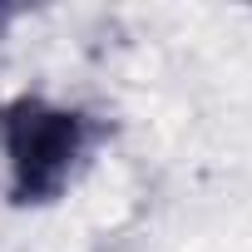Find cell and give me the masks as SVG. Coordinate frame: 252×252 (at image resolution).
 <instances>
[{
	"mask_svg": "<svg viewBox=\"0 0 252 252\" xmlns=\"http://www.w3.org/2000/svg\"><path fill=\"white\" fill-rule=\"evenodd\" d=\"M0 139H5V158H10L15 203H45V198H55L64 188L74 158L89 144V129L69 109L20 99L10 109H0Z\"/></svg>",
	"mask_w": 252,
	"mask_h": 252,
	"instance_id": "cell-1",
	"label": "cell"
}]
</instances>
